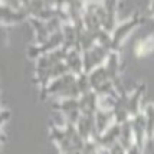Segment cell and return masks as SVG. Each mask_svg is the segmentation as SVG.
I'll list each match as a JSON object with an SVG mask.
<instances>
[{
	"instance_id": "obj_9",
	"label": "cell",
	"mask_w": 154,
	"mask_h": 154,
	"mask_svg": "<svg viewBox=\"0 0 154 154\" xmlns=\"http://www.w3.org/2000/svg\"><path fill=\"white\" fill-rule=\"evenodd\" d=\"M29 19H30V14L23 7L13 9V7L7 6L5 2L2 3V23L3 25H16V23Z\"/></svg>"
},
{
	"instance_id": "obj_10",
	"label": "cell",
	"mask_w": 154,
	"mask_h": 154,
	"mask_svg": "<svg viewBox=\"0 0 154 154\" xmlns=\"http://www.w3.org/2000/svg\"><path fill=\"white\" fill-rule=\"evenodd\" d=\"M120 134H121V124L115 122V124H112L111 127L108 128L105 133H102V134L98 135V138H97L95 143L98 144L100 148L111 150L114 146L118 144V141H120Z\"/></svg>"
},
{
	"instance_id": "obj_19",
	"label": "cell",
	"mask_w": 154,
	"mask_h": 154,
	"mask_svg": "<svg viewBox=\"0 0 154 154\" xmlns=\"http://www.w3.org/2000/svg\"><path fill=\"white\" fill-rule=\"evenodd\" d=\"M109 153L111 154H127V150L122 148L120 144H117V146H114V147L109 150Z\"/></svg>"
},
{
	"instance_id": "obj_14",
	"label": "cell",
	"mask_w": 154,
	"mask_h": 154,
	"mask_svg": "<svg viewBox=\"0 0 154 154\" xmlns=\"http://www.w3.org/2000/svg\"><path fill=\"white\" fill-rule=\"evenodd\" d=\"M146 92V85L141 84L140 87H137L131 92L128 94L127 97V108H128V112L131 115V118L137 115L138 112H141V100H143V95Z\"/></svg>"
},
{
	"instance_id": "obj_4",
	"label": "cell",
	"mask_w": 154,
	"mask_h": 154,
	"mask_svg": "<svg viewBox=\"0 0 154 154\" xmlns=\"http://www.w3.org/2000/svg\"><path fill=\"white\" fill-rule=\"evenodd\" d=\"M109 54H111V51H109L108 48L100 45V43H97L94 48H91V49H88L85 52H82L85 74H91L97 68L105 65Z\"/></svg>"
},
{
	"instance_id": "obj_2",
	"label": "cell",
	"mask_w": 154,
	"mask_h": 154,
	"mask_svg": "<svg viewBox=\"0 0 154 154\" xmlns=\"http://www.w3.org/2000/svg\"><path fill=\"white\" fill-rule=\"evenodd\" d=\"M78 76L74 74H65L52 81L46 88H42V95L52 97L55 100H65V98H79L81 92L78 88Z\"/></svg>"
},
{
	"instance_id": "obj_1",
	"label": "cell",
	"mask_w": 154,
	"mask_h": 154,
	"mask_svg": "<svg viewBox=\"0 0 154 154\" xmlns=\"http://www.w3.org/2000/svg\"><path fill=\"white\" fill-rule=\"evenodd\" d=\"M51 138L59 150V154H69L82 151L87 141L81 137L76 125L68 122L65 127H51Z\"/></svg>"
},
{
	"instance_id": "obj_3",
	"label": "cell",
	"mask_w": 154,
	"mask_h": 154,
	"mask_svg": "<svg viewBox=\"0 0 154 154\" xmlns=\"http://www.w3.org/2000/svg\"><path fill=\"white\" fill-rule=\"evenodd\" d=\"M144 17H141L140 14H134L131 16L128 20L121 22L120 25H117V27L112 32V52H120L121 45L125 40V38H128V35L134 30L135 27H138L140 25L144 23Z\"/></svg>"
},
{
	"instance_id": "obj_8",
	"label": "cell",
	"mask_w": 154,
	"mask_h": 154,
	"mask_svg": "<svg viewBox=\"0 0 154 154\" xmlns=\"http://www.w3.org/2000/svg\"><path fill=\"white\" fill-rule=\"evenodd\" d=\"M66 48H59L54 52H49V54L42 55L39 59H36V71H42V69H48V68H52L56 66L62 62H65V58L68 55Z\"/></svg>"
},
{
	"instance_id": "obj_7",
	"label": "cell",
	"mask_w": 154,
	"mask_h": 154,
	"mask_svg": "<svg viewBox=\"0 0 154 154\" xmlns=\"http://www.w3.org/2000/svg\"><path fill=\"white\" fill-rule=\"evenodd\" d=\"M76 130L79 131L81 137L87 143L97 141L98 138V130L95 122V115H81L79 121L76 122Z\"/></svg>"
},
{
	"instance_id": "obj_15",
	"label": "cell",
	"mask_w": 154,
	"mask_h": 154,
	"mask_svg": "<svg viewBox=\"0 0 154 154\" xmlns=\"http://www.w3.org/2000/svg\"><path fill=\"white\" fill-rule=\"evenodd\" d=\"M95 122H97L98 134L105 133V131H107L112 124H115L114 111H104V109H98V111H97V114H95Z\"/></svg>"
},
{
	"instance_id": "obj_18",
	"label": "cell",
	"mask_w": 154,
	"mask_h": 154,
	"mask_svg": "<svg viewBox=\"0 0 154 154\" xmlns=\"http://www.w3.org/2000/svg\"><path fill=\"white\" fill-rule=\"evenodd\" d=\"M143 112L147 120V143L154 140V104H147Z\"/></svg>"
},
{
	"instance_id": "obj_21",
	"label": "cell",
	"mask_w": 154,
	"mask_h": 154,
	"mask_svg": "<svg viewBox=\"0 0 154 154\" xmlns=\"http://www.w3.org/2000/svg\"><path fill=\"white\" fill-rule=\"evenodd\" d=\"M150 12L154 16V0H151V3H150Z\"/></svg>"
},
{
	"instance_id": "obj_13",
	"label": "cell",
	"mask_w": 154,
	"mask_h": 154,
	"mask_svg": "<svg viewBox=\"0 0 154 154\" xmlns=\"http://www.w3.org/2000/svg\"><path fill=\"white\" fill-rule=\"evenodd\" d=\"M65 65L68 66L69 72L74 75H81L85 72L84 69V56H82V52L78 51V49H71L68 52L66 58H65Z\"/></svg>"
},
{
	"instance_id": "obj_16",
	"label": "cell",
	"mask_w": 154,
	"mask_h": 154,
	"mask_svg": "<svg viewBox=\"0 0 154 154\" xmlns=\"http://www.w3.org/2000/svg\"><path fill=\"white\" fill-rule=\"evenodd\" d=\"M122 148L130 150L131 147L135 146V140H134V133H133V127H131V120L125 121L124 124H121V134H120V141H118Z\"/></svg>"
},
{
	"instance_id": "obj_5",
	"label": "cell",
	"mask_w": 154,
	"mask_h": 154,
	"mask_svg": "<svg viewBox=\"0 0 154 154\" xmlns=\"http://www.w3.org/2000/svg\"><path fill=\"white\" fill-rule=\"evenodd\" d=\"M65 74H69V69L65 65V62H62L56 66L42 69V71H35V81L40 88H46L52 81H55L56 78H59Z\"/></svg>"
},
{
	"instance_id": "obj_12",
	"label": "cell",
	"mask_w": 154,
	"mask_h": 154,
	"mask_svg": "<svg viewBox=\"0 0 154 154\" xmlns=\"http://www.w3.org/2000/svg\"><path fill=\"white\" fill-rule=\"evenodd\" d=\"M120 0H102L104 10H105V23L104 29L112 33L114 29L117 27V6Z\"/></svg>"
},
{
	"instance_id": "obj_6",
	"label": "cell",
	"mask_w": 154,
	"mask_h": 154,
	"mask_svg": "<svg viewBox=\"0 0 154 154\" xmlns=\"http://www.w3.org/2000/svg\"><path fill=\"white\" fill-rule=\"evenodd\" d=\"M131 127H133V133H134L135 146L144 151L146 143H147V120H146V115L143 111L131 118Z\"/></svg>"
},
{
	"instance_id": "obj_11",
	"label": "cell",
	"mask_w": 154,
	"mask_h": 154,
	"mask_svg": "<svg viewBox=\"0 0 154 154\" xmlns=\"http://www.w3.org/2000/svg\"><path fill=\"white\" fill-rule=\"evenodd\" d=\"M98 98L100 95L97 94L95 91H89L87 94L81 95L79 97V108H81V114L82 115H95L98 108Z\"/></svg>"
},
{
	"instance_id": "obj_17",
	"label": "cell",
	"mask_w": 154,
	"mask_h": 154,
	"mask_svg": "<svg viewBox=\"0 0 154 154\" xmlns=\"http://www.w3.org/2000/svg\"><path fill=\"white\" fill-rule=\"evenodd\" d=\"M154 51V36H146L137 40V43L134 45V55L137 58H143L147 56L148 54H151Z\"/></svg>"
},
{
	"instance_id": "obj_20",
	"label": "cell",
	"mask_w": 154,
	"mask_h": 154,
	"mask_svg": "<svg viewBox=\"0 0 154 154\" xmlns=\"http://www.w3.org/2000/svg\"><path fill=\"white\" fill-rule=\"evenodd\" d=\"M144 151L141 150V148H138L137 146H134V147H131L130 150L127 151V154H143Z\"/></svg>"
}]
</instances>
